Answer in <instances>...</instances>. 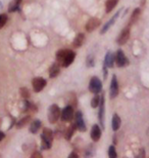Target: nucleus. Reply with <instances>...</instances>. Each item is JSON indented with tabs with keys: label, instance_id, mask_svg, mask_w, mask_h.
Here are the masks:
<instances>
[{
	"label": "nucleus",
	"instance_id": "4be33fe9",
	"mask_svg": "<svg viewBox=\"0 0 149 158\" xmlns=\"http://www.w3.org/2000/svg\"><path fill=\"white\" fill-rule=\"evenodd\" d=\"M118 2H119V0H107L105 3V11L110 12L116 7V5L118 4Z\"/></svg>",
	"mask_w": 149,
	"mask_h": 158
},
{
	"label": "nucleus",
	"instance_id": "7c9ffc66",
	"mask_svg": "<svg viewBox=\"0 0 149 158\" xmlns=\"http://www.w3.org/2000/svg\"><path fill=\"white\" fill-rule=\"evenodd\" d=\"M4 137H5V135H4V132L3 131H0V142H1L3 139H4Z\"/></svg>",
	"mask_w": 149,
	"mask_h": 158
},
{
	"label": "nucleus",
	"instance_id": "bb28decb",
	"mask_svg": "<svg viewBox=\"0 0 149 158\" xmlns=\"http://www.w3.org/2000/svg\"><path fill=\"white\" fill-rule=\"evenodd\" d=\"M108 156L112 157V158H116L118 156V154H116V148L115 146H109V149H108Z\"/></svg>",
	"mask_w": 149,
	"mask_h": 158
},
{
	"label": "nucleus",
	"instance_id": "f8f14e48",
	"mask_svg": "<svg viewBox=\"0 0 149 158\" xmlns=\"http://www.w3.org/2000/svg\"><path fill=\"white\" fill-rule=\"evenodd\" d=\"M98 118H99L101 126H104V96L100 98V103H99V112H98Z\"/></svg>",
	"mask_w": 149,
	"mask_h": 158
},
{
	"label": "nucleus",
	"instance_id": "a211bd4d",
	"mask_svg": "<svg viewBox=\"0 0 149 158\" xmlns=\"http://www.w3.org/2000/svg\"><path fill=\"white\" fill-rule=\"evenodd\" d=\"M71 52H72L71 49H60V50H58V52H56V60L61 63L63 60L65 59V56H68Z\"/></svg>",
	"mask_w": 149,
	"mask_h": 158
},
{
	"label": "nucleus",
	"instance_id": "2eb2a0df",
	"mask_svg": "<svg viewBox=\"0 0 149 158\" xmlns=\"http://www.w3.org/2000/svg\"><path fill=\"white\" fill-rule=\"evenodd\" d=\"M140 15H141V9L140 8H136L134 11H133V14L131 15V19H130V22H129V26H132V25H134L136 22L139 20V18H140Z\"/></svg>",
	"mask_w": 149,
	"mask_h": 158
},
{
	"label": "nucleus",
	"instance_id": "cd10ccee",
	"mask_svg": "<svg viewBox=\"0 0 149 158\" xmlns=\"http://www.w3.org/2000/svg\"><path fill=\"white\" fill-rule=\"evenodd\" d=\"M6 22H7V15H4V14L0 15V29L4 27V25L6 24Z\"/></svg>",
	"mask_w": 149,
	"mask_h": 158
},
{
	"label": "nucleus",
	"instance_id": "f03ea898",
	"mask_svg": "<svg viewBox=\"0 0 149 158\" xmlns=\"http://www.w3.org/2000/svg\"><path fill=\"white\" fill-rule=\"evenodd\" d=\"M60 117V109L57 105L53 104L49 107V110H48V120L50 123L54 124L58 121V119Z\"/></svg>",
	"mask_w": 149,
	"mask_h": 158
},
{
	"label": "nucleus",
	"instance_id": "393cba45",
	"mask_svg": "<svg viewBox=\"0 0 149 158\" xmlns=\"http://www.w3.org/2000/svg\"><path fill=\"white\" fill-rule=\"evenodd\" d=\"M99 103H100V97L99 96H95L93 99L91 100V106L92 108H97L98 106H99Z\"/></svg>",
	"mask_w": 149,
	"mask_h": 158
},
{
	"label": "nucleus",
	"instance_id": "9b49d317",
	"mask_svg": "<svg viewBox=\"0 0 149 158\" xmlns=\"http://www.w3.org/2000/svg\"><path fill=\"white\" fill-rule=\"evenodd\" d=\"M90 135H91L92 140H93L94 142H98L101 138V128L97 124L93 125V127H92V129H91Z\"/></svg>",
	"mask_w": 149,
	"mask_h": 158
},
{
	"label": "nucleus",
	"instance_id": "c756f323",
	"mask_svg": "<svg viewBox=\"0 0 149 158\" xmlns=\"http://www.w3.org/2000/svg\"><path fill=\"white\" fill-rule=\"evenodd\" d=\"M32 156L33 157H42V155H41L39 152H34L33 154H32Z\"/></svg>",
	"mask_w": 149,
	"mask_h": 158
},
{
	"label": "nucleus",
	"instance_id": "c85d7f7f",
	"mask_svg": "<svg viewBox=\"0 0 149 158\" xmlns=\"http://www.w3.org/2000/svg\"><path fill=\"white\" fill-rule=\"evenodd\" d=\"M87 66L88 67H93L94 66V60H93V56H88L87 59Z\"/></svg>",
	"mask_w": 149,
	"mask_h": 158
},
{
	"label": "nucleus",
	"instance_id": "5701e85b",
	"mask_svg": "<svg viewBox=\"0 0 149 158\" xmlns=\"http://www.w3.org/2000/svg\"><path fill=\"white\" fill-rule=\"evenodd\" d=\"M76 127H77V126H76L75 124H71V125H69V127L66 129L65 134V138L66 139V140H71L73 135H74V132H75Z\"/></svg>",
	"mask_w": 149,
	"mask_h": 158
},
{
	"label": "nucleus",
	"instance_id": "1a4fd4ad",
	"mask_svg": "<svg viewBox=\"0 0 149 158\" xmlns=\"http://www.w3.org/2000/svg\"><path fill=\"white\" fill-rule=\"evenodd\" d=\"M100 26V21L96 18H92L86 24V31L87 32H93L95 29H97Z\"/></svg>",
	"mask_w": 149,
	"mask_h": 158
},
{
	"label": "nucleus",
	"instance_id": "f3484780",
	"mask_svg": "<svg viewBox=\"0 0 149 158\" xmlns=\"http://www.w3.org/2000/svg\"><path fill=\"white\" fill-rule=\"evenodd\" d=\"M59 71H60L59 65L57 64V63H54V64H53L49 69V76H50V78H54V77L57 76V75L59 74Z\"/></svg>",
	"mask_w": 149,
	"mask_h": 158
},
{
	"label": "nucleus",
	"instance_id": "20e7f679",
	"mask_svg": "<svg viewBox=\"0 0 149 158\" xmlns=\"http://www.w3.org/2000/svg\"><path fill=\"white\" fill-rule=\"evenodd\" d=\"M32 85H33V89L35 93H40V91L46 86V80L41 77L34 78L33 80H32Z\"/></svg>",
	"mask_w": 149,
	"mask_h": 158
},
{
	"label": "nucleus",
	"instance_id": "39448f33",
	"mask_svg": "<svg viewBox=\"0 0 149 158\" xmlns=\"http://www.w3.org/2000/svg\"><path fill=\"white\" fill-rule=\"evenodd\" d=\"M115 62L116 64L119 66V67H125L126 65H128V60H127L125 53L123 52V50L119 49L118 52H116V55L115 56Z\"/></svg>",
	"mask_w": 149,
	"mask_h": 158
},
{
	"label": "nucleus",
	"instance_id": "a878e982",
	"mask_svg": "<svg viewBox=\"0 0 149 158\" xmlns=\"http://www.w3.org/2000/svg\"><path fill=\"white\" fill-rule=\"evenodd\" d=\"M21 96L24 98V99H29V97H30V93H29V90H28V88L27 87H22L21 88Z\"/></svg>",
	"mask_w": 149,
	"mask_h": 158
},
{
	"label": "nucleus",
	"instance_id": "9d476101",
	"mask_svg": "<svg viewBox=\"0 0 149 158\" xmlns=\"http://www.w3.org/2000/svg\"><path fill=\"white\" fill-rule=\"evenodd\" d=\"M129 37H130V29L129 28H126V29H124L120 34V36L118 38V44L119 45L126 44L127 41L129 40Z\"/></svg>",
	"mask_w": 149,
	"mask_h": 158
},
{
	"label": "nucleus",
	"instance_id": "ddd939ff",
	"mask_svg": "<svg viewBox=\"0 0 149 158\" xmlns=\"http://www.w3.org/2000/svg\"><path fill=\"white\" fill-rule=\"evenodd\" d=\"M113 64H115V56H112V52H107L105 56V60H104V67H108V68H112Z\"/></svg>",
	"mask_w": 149,
	"mask_h": 158
},
{
	"label": "nucleus",
	"instance_id": "dca6fc26",
	"mask_svg": "<svg viewBox=\"0 0 149 158\" xmlns=\"http://www.w3.org/2000/svg\"><path fill=\"white\" fill-rule=\"evenodd\" d=\"M85 41V35L83 33H79L77 36H76V38L74 39V43H73V45H74L76 48H78V47H80L83 45Z\"/></svg>",
	"mask_w": 149,
	"mask_h": 158
},
{
	"label": "nucleus",
	"instance_id": "aec40b11",
	"mask_svg": "<svg viewBox=\"0 0 149 158\" xmlns=\"http://www.w3.org/2000/svg\"><path fill=\"white\" fill-rule=\"evenodd\" d=\"M40 127H41V121H40V120H34V121L31 123L30 131L32 132V134H37L38 131L40 129Z\"/></svg>",
	"mask_w": 149,
	"mask_h": 158
},
{
	"label": "nucleus",
	"instance_id": "b1692460",
	"mask_svg": "<svg viewBox=\"0 0 149 158\" xmlns=\"http://www.w3.org/2000/svg\"><path fill=\"white\" fill-rule=\"evenodd\" d=\"M30 119H31L30 116H26V117H24L23 119L20 120V121L18 122L17 127H18V128H22V127H24L25 125H26V124H28V123H29Z\"/></svg>",
	"mask_w": 149,
	"mask_h": 158
},
{
	"label": "nucleus",
	"instance_id": "6e6552de",
	"mask_svg": "<svg viewBox=\"0 0 149 158\" xmlns=\"http://www.w3.org/2000/svg\"><path fill=\"white\" fill-rule=\"evenodd\" d=\"M119 94V84L118 79H116V75H113L112 79V83H110V98L115 99V98Z\"/></svg>",
	"mask_w": 149,
	"mask_h": 158
},
{
	"label": "nucleus",
	"instance_id": "2f4dec72",
	"mask_svg": "<svg viewBox=\"0 0 149 158\" xmlns=\"http://www.w3.org/2000/svg\"><path fill=\"white\" fill-rule=\"evenodd\" d=\"M69 157H78V154L75 153V152H72L71 154H69Z\"/></svg>",
	"mask_w": 149,
	"mask_h": 158
},
{
	"label": "nucleus",
	"instance_id": "423d86ee",
	"mask_svg": "<svg viewBox=\"0 0 149 158\" xmlns=\"http://www.w3.org/2000/svg\"><path fill=\"white\" fill-rule=\"evenodd\" d=\"M75 120H76V126L80 131H86V124H85L84 118H83V114L82 112L78 111L75 114Z\"/></svg>",
	"mask_w": 149,
	"mask_h": 158
},
{
	"label": "nucleus",
	"instance_id": "0eeeda50",
	"mask_svg": "<svg viewBox=\"0 0 149 158\" xmlns=\"http://www.w3.org/2000/svg\"><path fill=\"white\" fill-rule=\"evenodd\" d=\"M74 118V109H73L72 106H66L63 111L61 113V120L62 121H71V120Z\"/></svg>",
	"mask_w": 149,
	"mask_h": 158
},
{
	"label": "nucleus",
	"instance_id": "412c9836",
	"mask_svg": "<svg viewBox=\"0 0 149 158\" xmlns=\"http://www.w3.org/2000/svg\"><path fill=\"white\" fill-rule=\"evenodd\" d=\"M119 15H120V11H119V12H118V14H116V15H113V17L112 18V20H110V21L108 22V23H106L105 25H104V27L102 28V30H101V34H104V33L106 32L107 30L109 29L110 27H112V25L113 23H115V21L116 20V19H118Z\"/></svg>",
	"mask_w": 149,
	"mask_h": 158
},
{
	"label": "nucleus",
	"instance_id": "4468645a",
	"mask_svg": "<svg viewBox=\"0 0 149 158\" xmlns=\"http://www.w3.org/2000/svg\"><path fill=\"white\" fill-rule=\"evenodd\" d=\"M75 56H76L75 52H69V55L65 56V59L63 60V61L61 62V65H62V67H65V68L69 67V66L71 65L73 62H74V60H75Z\"/></svg>",
	"mask_w": 149,
	"mask_h": 158
},
{
	"label": "nucleus",
	"instance_id": "7ed1b4c3",
	"mask_svg": "<svg viewBox=\"0 0 149 158\" xmlns=\"http://www.w3.org/2000/svg\"><path fill=\"white\" fill-rule=\"evenodd\" d=\"M89 90L93 94H98L102 90V83L97 77H92L89 82Z\"/></svg>",
	"mask_w": 149,
	"mask_h": 158
},
{
	"label": "nucleus",
	"instance_id": "f257e3e1",
	"mask_svg": "<svg viewBox=\"0 0 149 158\" xmlns=\"http://www.w3.org/2000/svg\"><path fill=\"white\" fill-rule=\"evenodd\" d=\"M41 140H42L41 148L44 150L50 149L52 145V141H53V132L51 129H49L47 127L44 128L42 131V135H41Z\"/></svg>",
	"mask_w": 149,
	"mask_h": 158
},
{
	"label": "nucleus",
	"instance_id": "6ab92c4d",
	"mask_svg": "<svg viewBox=\"0 0 149 158\" xmlns=\"http://www.w3.org/2000/svg\"><path fill=\"white\" fill-rule=\"evenodd\" d=\"M120 123H122V121H120V116H119L118 114H115V115H113V117H112V121L113 131H119V128L120 127Z\"/></svg>",
	"mask_w": 149,
	"mask_h": 158
}]
</instances>
